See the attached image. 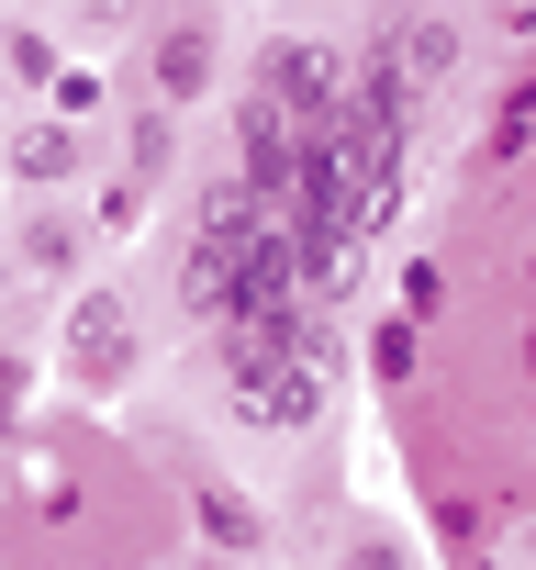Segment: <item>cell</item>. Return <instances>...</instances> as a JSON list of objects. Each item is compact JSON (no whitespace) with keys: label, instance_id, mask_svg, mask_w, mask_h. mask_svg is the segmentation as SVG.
<instances>
[{"label":"cell","instance_id":"cell-8","mask_svg":"<svg viewBox=\"0 0 536 570\" xmlns=\"http://www.w3.org/2000/svg\"><path fill=\"white\" fill-rule=\"evenodd\" d=\"M12 257H34L46 279H68V268H90V246H79V224H57V213H34V224L12 235Z\"/></svg>","mask_w":536,"mask_h":570},{"label":"cell","instance_id":"cell-10","mask_svg":"<svg viewBox=\"0 0 536 570\" xmlns=\"http://www.w3.org/2000/svg\"><path fill=\"white\" fill-rule=\"evenodd\" d=\"M46 112H57V124H90V112H101V68H57V79H46Z\"/></svg>","mask_w":536,"mask_h":570},{"label":"cell","instance_id":"cell-12","mask_svg":"<svg viewBox=\"0 0 536 570\" xmlns=\"http://www.w3.org/2000/svg\"><path fill=\"white\" fill-rule=\"evenodd\" d=\"M79 23H90V35H112V23H135V0H79Z\"/></svg>","mask_w":536,"mask_h":570},{"label":"cell","instance_id":"cell-1","mask_svg":"<svg viewBox=\"0 0 536 570\" xmlns=\"http://www.w3.org/2000/svg\"><path fill=\"white\" fill-rule=\"evenodd\" d=\"M235 414L268 425V436H302V425L325 414V358H280V347H257V358L235 370Z\"/></svg>","mask_w":536,"mask_h":570},{"label":"cell","instance_id":"cell-5","mask_svg":"<svg viewBox=\"0 0 536 570\" xmlns=\"http://www.w3.org/2000/svg\"><path fill=\"white\" fill-rule=\"evenodd\" d=\"M0 157H12V179H34V190H68V179L90 168V135H79V124H57V112H34V124L0 135Z\"/></svg>","mask_w":536,"mask_h":570},{"label":"cell","instance_id":"cell-3","mask_svg":"<svg viewBox=\"0 0 536 570\" xmlns=\"http://www.w3.org/2000/svg\"><path fill=\"white\" fill-rule=\"evenodd\" d=\"M212 68H224V46H212V23H201V12L146 35V101H157V112L201 101V90H212Z\"/></svg>","mask_w":536,"mask_h":570},{"label":"cell","instance_id":"cell-2","mask_svg":"<svg viewBox=\"0 0 536 570\" xmlns=\"http://www.w3.org/2000/svg\"><path fill=\"white\" fill-rule=\"evenodd\" d=\"M68 370L79 381H123L135 370V314H123L112 279H90V292L68 303Z\"/></svg>","mask_w":536,"mask_h":570},{"label":"cell","instance_id":"cell-13","mask_svg":"<svg viewBox=\"0 0 536 570\" xmlns=\"http://www.w3.org/2000/svg\"><path fill=\"white\" fill-rule=\"evenodd\" d=\"M0 268H12V257H0Z\"/></svg>","mask_w":536,"mask_h":570},{"label":"cell","instance_id":"cell-9","mask_svg":"<svg viewBox=\"0 0 536 570\" xmlns=\"http://www.w3.org/2000/svg\"><path fill=\"white\" fill-rule=\"evenodd\" d=\"M0 79H34V90H46V79H57V46H46L34 23H0Z\"/></svg>","mask_w":536,"mask_h":570},{"label":"cell","instance_id":"cell-4","mask_svg":"<svg viewBox=\"0 0 536 570\" xmlns=\"http://www.w3.org/2000/svg\"><path fill=\"white\" fill-rule=\"evenodd\" d=\"M179 492H190V525H201V548H224V559H257L268 548V514L224 481V470H201V459H179Z\"/></svg>","mask_w":536,"mask_h":570},{"label":"cell","instance_id":"cell-6","mask_svg":"<svg viewBox=\"0 0 536 570\" xmlns=\"http://www.w3.org/2000/svg\"><path fill=\"white\" fill-rule=\"evenodd\" d=\"M336 79H347V68H336V46H268V57H257V90L280 101V112H325V101H336Z\"/></svg>","mask_w":536,"mask_h":570},{"label":"cell","instance_id":"cell-7","mask_svg":"<svg viewBox=\"0 0 536 570\" xmlns=\"http://www.w3.org/2000/svg\"><path fill=\"white\" fill-rule=\"evenodd\" d=\"M391 68H403V90H447V68H458V23H403L391 35Z\"/></svg>","mask_w":536,"mask_h":570},{"label":"cell","instance_id":"cell-11","mask_svg":"<svg viewBox=\"0 0 536 570\" xmlns=\"http://www.w3.org/2000/svg\"><path fill=\"white\" fill-rule=\"evenodd\" d=\"M347 570H414V559H403L391 537H358V548H347Z\"/></svg>","mask_w":536,"mask_h":570}]
</instances>
